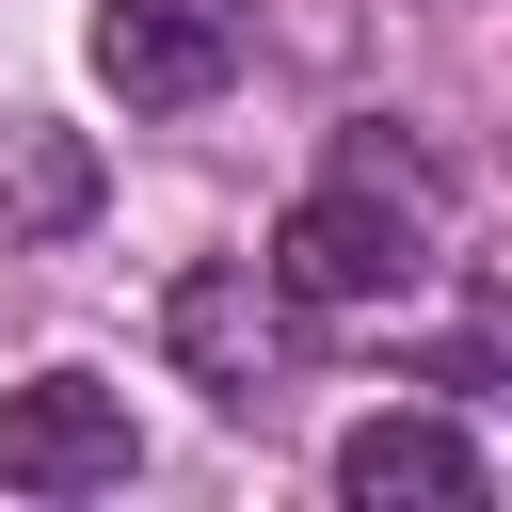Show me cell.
Wrapping results in <instances>:
<instances>
[{"label": "cell", "instance_id": "obj_1", "mask_svg": "<svg viewBox=\"0 0 512 512\" xmlns=\"http://www.w3.org/2000/svg\"><path fill=\"white\" fill-rule=\"evenodd\" d=\"M416 256H432V192H400V176H352V160H336V176L272 224V256H256V272H272L288 304H400V288H416Z\"/></svg>", "mask_w": 512, "mask_h": 512}, {"label": "cell", "instance_id": "obj_2", "mask_svg": "<svg viewBox=\"0 0 512 512\" xmlns=\"http://www.w3.org/2000/svg\"><path fill=\"white\" fill-rule=\"evenodd\" d=\"M160 352H176L224 416H256L272 384H304V304H288L256 256H192V272L160 288Z\"/></svg>", "mask_w": 512, "mask_h": 512}, {"label": "cell", "instance_id": "obj_3", "mask_svg": "<svg viewBox=\"0 0 512 512\" xmlns=\"http://www.w3.org/2000/svg\"><path fill=\"white\" fill-rule=\"evenodd\" d=\"M128 464H144V432H128V400H112L96 368L0 384V480H16V496H112Z\"/></svg>", "mask_w": 512, "mask_h": 512}, {"label": "cell", "instance_id": "obj_4", "mask_svg": "<svg viewBox=\"0 0 512 512\" xmlns=\"http://www.w3.org/2000/svg\"><path fill=\"white\" fill-rule=\"evenodd\" d=\"M240 16L256 0H96V80L128 112H208L240 80Z\"/></svg>", "mask_w": 512, "mask_h": 512}, {"label": "cell", "instance_id": "obj_5", "mask_svg": "<svg viewBox=\"0 0 512 512\" xmlns=\"http://www.w3.org/2000/svg\"><path fill=\"white\" fill-rule=\"evenodd\" d=\"M336 496H352V512H480L496 464H480V432H448V416H352V432H336Z\"/></svg>", "mask_w": 512, "mask_h": 512}, {"label": "cell", "instance_id": "obj_6", "mask_svg": "<svg viewBox=\"0 0 512 512\" xmlns=\"http://www.w3.org/2000/svg\"><path fill=\"white\" fill-rule=\"evenodd\" d=\"M96 144L80 128H48V112H0V240H80L96 224Z\"/></svg>", "mask_w": 512, "mask_h": 512}]
</instances>
